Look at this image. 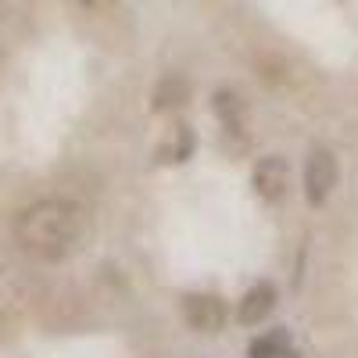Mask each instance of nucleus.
<instances>
[{"label":"nucleus","mask_w":358,"mask_h":358,"mask_svg":"<svg viewBox=\"0 0 358 358\" xmlns=\"http://www.w3.org/2000/svg\"><path fill=\"white\" fill-rule=\"evenodd\" d=\"M76 4L83 8V11H94V15H101V11H111L118 0H76Z\"/></svg>","instance_id":"nucleus-9"},{"label":"nucleus","mask_w":358,"mask_h":358,"mask_svg":"<svg viewBox=\"0 0 358 358\" xmlns=\"http://www.w3.org/2000/svg\"><path fill=\"white\" fill-rule=\"evenodd\" d=\"M273 305H276V290H273V287H255V290H248V297L241 301V322H244V326L265 322V315L273 312Z\"/></svg>","instance_id":"nucleus-6"},{"label":"nucleus","mask_w":358,"mask_h":358,"mask_svg":"<svg viewBox=\"0 0 358 358\" xmlns=\"http://www.w3.org/2000/svg\"><path fill=\"white\" fill-rule=\"evenodd\" d=\"M183 315L197 334H219L226 322V305L215 294H190L183 301Z\"/></svg>","instance_id":"nucleus-3"},{"label":"nucleus","mask_w":358,"mask_h":358,"mask_svg":"<svg viewBox=\"0 0 358 358\" xmlns=\"http://www.w3.org/2000/svg\"><path fill=\"white\" fill-rule=\"evenodd\" d=\"M86 236V212L72 201H36L15 219V241L25 255L43 262L69 258Z\"/></svg>","instance_id":"nucleus-1"},{"label":"nucleus","mask_w":358,"mask_h":358,"mask_svg":"<svg viewBox=\"0 0 358 358\" xmlns=\"http://www.w3.org/2000/svg\"><path fill=\"white\" fill-rule=\"evenodd\" d=\"M190 101V83L179 76V72H169L158 86H155V108L158 111H172L179 104Z\"/></svg>","instance_id":"nucleus-5"},{"label":"nucleus","mask_w":358,"mask_h":358,"mask_svg":"<svg viewBox=\"0 0 358 358\" xmlns=\"http://www.w3.org/2000/svg\"><path fill=\"white\" fill-rule=\"evenodd\" d=\"M215 111L226 118V122L233 126L236 122V118H241V111H244V104H241V97H236V94H229V90H222V94L215 97Z\"/></svg>","instance_id":"nucleus-7"},{"label":"nucleus","mask_w":358,"mask_h":358,"mask_svg":"<svg viewBox=\"0 0 358 358\" xmlns=\"http://www.w3.org/2000/svg\"><path fill=\"white\" fill-rule=\"evenodd\" d=\"M287 187H290V169H287L283 158L273 155V158H262L255 165V190L265 201H280L287 194Z\"/></svg>","instance_id":"nucleus-4"},{"label":"nucleus","mask_w":358,"mask_h":358,"mask_svg":"<svg viewBox=\"0 0 358 358\" xmlns=\"http://www.w3.org/2000/svg\"><path fill=\"white\" fill-rule=\"evenodd\" d=\"M337 187V158L330 151H315L305 165V194H308V204H322L330 197V190Z\"/></svg>","instance_id":"nucleus-2"},{"label":"nucleus","mask_w":358,"mask_h":358,"mask_svg":"<svg viewBox=\"0 0 358 358\" xmlns=\"http://www.w3.org/2000/svg\"><path fill=\"white\" fill-rule=\"evenodd\" d=\"M283 351V334H273V337H258L251 344V358H276Z\"/></svg>","instance_id":"nucleus-8"}]
</instances>
